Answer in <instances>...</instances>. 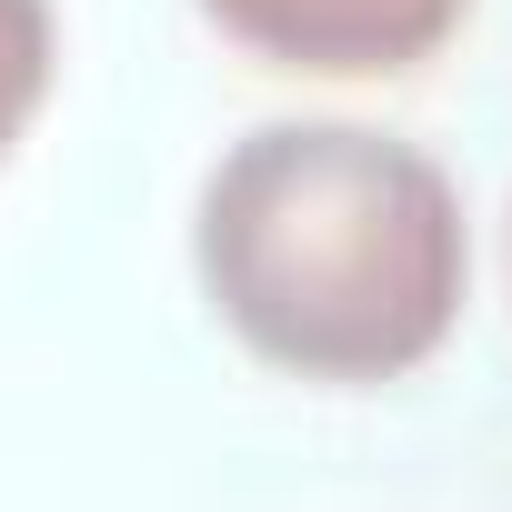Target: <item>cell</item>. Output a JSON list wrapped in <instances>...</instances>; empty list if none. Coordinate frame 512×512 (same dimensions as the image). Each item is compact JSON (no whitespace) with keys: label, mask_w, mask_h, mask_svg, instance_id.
<instances>
[{"label":"cell","mask_w":512,"mask_h":512,"mask_svg":"<svg viewBox=\"0 0 512 512\" xmlns=\"http://www.w3.org/2000/svg\"><path fill=\"white\" fill-rule=\"evenodd\" d=\"M191 262L272 372L402 382L462 322L472 231L432 151L362 121H262L211 161Z\"/></svg>","instance_id":"obj_1"},{"label":"cell","mask_w":512,"mask_h":512,"mask_svg":"<svg viewBox=\"0 0 512 512\" xmlns=\"http://www.w3.org/2000/svg\"><path fill=\"white\" fill-rule=\"evenodd\" d=\"M221 21V41H241L272 71H312V81H392L422 71L472 0H201Z\"/></svg>","instance_id":"obj_2"},{"label":"cell","mask_w":512,"mask_h":512,"mask_svg":"<svg viewBox=\"0 0 512 512\" xmlns=\"http://www.w3.org/2000/svg\"><path fill=\"white\" fill-rule=\"evenodd\" d=\"M51 71H61V21H51V0H0V161L21 151L31 111L51 101Z\"/></svg>","instance_id":"obj_3"}]
</instances>
